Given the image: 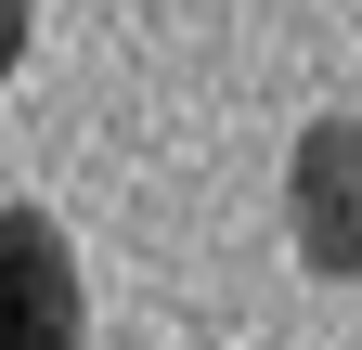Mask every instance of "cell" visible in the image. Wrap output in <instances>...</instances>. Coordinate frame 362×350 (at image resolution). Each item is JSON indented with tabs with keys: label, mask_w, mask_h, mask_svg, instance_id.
Instances as JSON below:
<instances>
[{
	"label": "cell",
	"mask_w": 362,
	"mask_h": 350,
	"mask_svg": "<svg viewBox=\"0 0 362 350\" xmlns=\"http://www.w3.org/2000/svg\"><path fill=\"white\" fill-rule=\"evenodd\" d=\"M285 234L324 286H362V117H310L285 156Z\"/></svg>",
	"instance_id": "cell-1"
},
{
	"label": "cell",
	"mask_w": 362,
	"mask_h": 350,
	"mask_svg": "<svg viewBox=\"0 0 362 350\" xmlns=\"http://www.w3.org/2000/svg\"><path fill=\"white\" fill-rule=\"evenodd\" d=\"M0 350H90V286L65 221L0 208Z\"/></svg>",
	"instance_id": "cell-2"
},
{
	"label": "cell",
	"mask_w": 362,
	"mask_h": 350,
	"mask_svg": "<svg viewBox=\"0 0 362 350\" xmlns=\"http://www.w3.org/2000/svg\"><path fill=\"white\" fill-rule=\"evenodd\" d=\"M13 65H26V0H0V91H13Z\"/></svg>",
	"instance_id": "cell-3"
}]
</instances>
